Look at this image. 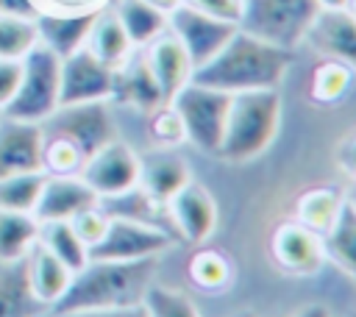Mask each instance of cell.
<instances>
[{
  "mask_svg": "<svg viewBox=\"0 0 356 317\" xmlns=\"http://www.w3.org/2000/svg\"><path fill=\"white\" fill-rule=\"evenodd\" d=\"M292 61H295L292 50L270 44L236 28V33L220 47V53L192 72V83L211 86L228 95L278 89Z\"/></svg>",
  "mask_w": 356,
  "mask_h": 317,
  "instance_id": "obj_1",
  "label": "cell"
},
{
  "mask_svg": "<svg viewBox=\"0 0 356 317\" xmlns=\"http://www.w3.org/2000/svg\"><path fill=\"white\" fill-rule=\"evenodd\" d=\"M156 275V259L145 261H97L89 259L50 314H92V311H122L142 306V298Z\"/></svg>",
  "mask_w": 356,
  "mask_h": 317,
  "instance_id": "obj_2",
  "label": "cell"
},
{
  "mask_svg": "<svg viewBox=\"0 0 356 317\" xmlns=\"http://www.w3.org/2000/svg\"><path fill=\"white\" fill-rule=\"evenodd\" d=\"M281 92L278 89H256L231 95L225 131L217 156L234 164L259 158L278 136L281 128Z\"/></svg>",
  "mask_w": 356,
  "mask_h": 317,
  "instance_id": "obj_3",
  "label": "cell"
},
{
  "mask_svg": "<svg viewBox=\"0 0 356 317\" xmlns=\"http://www.w3.org/2000/svg\"><path fill=\"white\" fill-rule=\"evenodd\" d=\"M58 95H61V58L50 47L36 44L22 58L19 89L14 100L3 108V117L42 125L58 108Z\"/></svg>",
  "mask_w": 356,
  "mask_h": 317,
  "instance_id": "obj_4",
  "label": "cell"
},
{
  "mask_svg": "<svg viewBox=\"0 0 356 317\" xmlns=\"http://www.w3.org/2000/svg\"><path fill=\"white\" fill-rule=\"evenodd\" d=\"M317 11V0H245L239 28L270 44L292 50L306 42L309 25Z\"/></svg>",
  "mask_w": 356,
  "mask_h": 317,
  "instance_id": "obj_5",
  "label": "cell"
},
{
  "mask_svg": "<svg viewBox=\"0 0 356 317\" xmlns=\"http://www.w3.org/2000/svg\"><path fill=\"white\" fill-rule=\"evenodd\" d=\"M170 106L178 111V117L184 122L186 142H192L203 153L217 156L220 142H222V131H225V117H228L231 95L189 81L170 100Z\"/></svg>",
  "mask_w": 356,
  "mask_h": 317,
  "instance_id": "obj_6",
  "label": "cell"
},
{
  "mask_svg": "<svg viewBox=\"0 0 356 317\" xmlns=\"http://www.w3.org/2000/svg\"><path fill=\"white\" fill-rule=\"evenodd\" d=\"M42 131L72 142L83 153V158H89L103 145L117 139V122H114V114H111V100L58 106L42 122Z\"/></svg>",
  "mask_w": 356,
  "mask_h": 317,
  "instance_id": "obj_7",
  "label": "cell"
},
{
  "mask_svg": "<svg viewBox=\"0 0 356 317\" xmlns=\"http://www.w3.org/2000/svg\"><path fill=\"white\" fill-rule=\"evenodd\" d=\"M172 247V236L153 222L108 217L103 236L89 247V259L97 261H145L159 259Z\"/></svg>",
  "mask_w": 356,
  "mask_h": 317,
  "instance_id": "obj_8",
  "label": "cell"
},
{
  "mask_svg": "<svg viewBox=\"0 0 356 317\" xmlns=\"http://www.w3.org/2000/svg\"><path fill=\"white\" fill-rule=\"evenodd\" d=\"M139 172H142V158L139 153L125 145L122 139H114L108 145H103L97 153H92L83 167H81V178L89 184V189L106 200L114 195H122L134 186H139Z\"/></svg>",
  "mask_w": 356,
  "mask_h": 317,
  "instance_id": "obj_9",
  "label": "cell"
},
{
  "mask_svg": "<svg viewBox=\"0 0 356 317\" xmlns=\"http://www.w3.org/2000/svg\"><path fill=\"white\" fill-rule=\"evenodd\" d=\"M167 28L178 36V42L184 44V50L192 58V67L197 70L220 53V47L236 33L239 25L214 19V17L200 14V11L189 8L186 3H181L167 14Z\"/></svg>",
  "mask_w": 356,
  "mask_h": 317,
  "instance_id": "obj_10",
  "label": "cell"
},
{
  "mask_svg": "<svg viewBox=\"0 0 356 317\" xmlns=\"http://www.w3.org/2000/svg\"><path fill=\"white\" fill-rule=\"evenodd\" d=\"M114 92V67L103 64L86 47L61 58V95L58 106L111 100Z\"/></svg>",
  "mask_w": 356,
  "mask_h": 317,
  "instance_id": "obj_11",
  "label": "cell"
},
{
  "mask_svg": "<svg viewBox=\"0 0 356 317\" xmlns=\"http://www.w3.org/2000/svg\"><path fill=\"white\" fill-rule=\"evenodd\" d=\"M164 209L178 236L189 245H203L217 231V203L211 192L197 181H189L181 192H175Z\"/></svg>",
  "mask_w": 356,
  "mask_h": 317,
  "instance_id": "obj_12",
  "label": "cell"
},
{
  "mask_svg": "<svg viewBox=\"0 0 356 317\" xmlns=\"http://www.w3.org/2000/svg\"><path fill=\"white\" fill-rule=\"evenodd\" d=\"M270 247H273V259L278 261V267L289 275H314L328 261L323 236L300 225L298 220L281 222L273 234Z\"/></svg>",
  "mask_w": 356,
  "mask_h": 317,
  "instance_id": "obj_13",
  "label": "cell"
},
{
  "mask_svg": "<svg viewBox=\"0 0 356 317\" xmlns=\"http://www.w3.org/2000/svg\"><path fill=\"white\" fill-rule=\"evenodd\" d=\"M103 3H89L81 8H58V11H39L36 28H39V44L50 47L58 58L81 50L86 44V36L92 31L95 17L100 14Z\"/></svg>",
  "mask_w": 356,
  "mask_h": 317,
  "instance_id": "obj_14",
  "label": "cell"
},
{
  "mask_svg": "<svg viewBox=\"0 0 356 317\" xmlns=\"http://www.w3.org/2000/svg\"><path fill=\"white\" fill-rule=\"evenodd\" d=\"M44 133L39 122H22L0 114V178L42 170Z\"/></svg>",
  "mask_w": 356,
  "mask_h": 317,
  "instance_id": "obj_15",
  "label": "cell"
},
{
  "mask_svg": "<svg viewBox=\"0 0 356 317\" xmlns=\"http://www.w3.org/2000/svg\"><path fill=\"white\" fill-rule=\"evenodd\" d=\"M306 42L325 58L342 61L356 72V17L348 8H320L309 25Z\"/></svg>",
  "mask_w": 356,
  "mask_h": 317,
  "instance_id": "obj_16",
  "label": "cell"
},
{
  "mask_svg": "<svg viewBox=\"0 0 356 317\" xmlns=\"http://www.w3.org/2000/svg\"><path fill=\"white\" fill-rule=\"evenodd\" d=\"M145 58H147V67L164 95V103H170L189 81H192V58L189 53L184 50V44L178 42V36L167 28L161 36H156L150 44L142 47Z\"/></svg>",
  "mask_w": 356,
  "mask_h": 317,
  "instance_id": "obj_17",
  "label": "cell"
},
{
  "mask_svg": "<svg viewBox=\"0 0 356 317\" xmlns=\"http://www.w3.org/2000/svg\"><path fill=\"white\" fill-rule=\"evenodd\" d=\"M100 203V197L89 189V184L81 175H47L39 203L33 209V217L39 222H56V220H72L78 211Z\"/></svg>",
  "mask_w": 356,
  "mask_h": 317,
  "instance_id": "obj_18",
  "label": "cell"
},
{
  "mask_svg": "<svg viewBox=\"0 0 356 317\" xmlns=\"http://www.w3.org/2000/svg\"><path fill=\"white\" fill-rule=\"evenodd\" d=\"M111 100L131 106L142 114H153L159 106H164V95L147 67V58L139 50H134L117 70H114V92Z\"/></svg>",
  "mask_w": 356,
  "mask_h": 317,
  "instance_id": "obj_19",
  "label": "cell"
},
{
  "mask_svg": "<svg viewBox=\"0 0 356 317\" xmlns=\"http://www.w3.org/2000/svg\"><path fill=\"white\" fill-rule=\"evenodd\" d=\"M192 181L189 164L175 156L172 150H159L150 158H142V172H139V189L156 200L159 206H167L175 192H181Z\"/></svg>",
  "mask_w": 356,
  "mask_h": 317,
  "instance_id": "obj_20",
  "label": "cell"
},
{
  "mask_svg": "<svg viewBox=\"0 0 356 317\" xmlns=\"http://www.w3.org/2000/svg\"><path fill=\"white\" fill-rule=\"evenodd\" d=\"M72 281V270L67 264H61L47 247H42L36 242V247L28 253V286H31V295L50 311L61 295L67 292Z\"/></svg>",
  "mask_w": 356,
  "mask_h": 317,
  "instance_id": "obj_21",
  "label": "cell"
},
{
  "mask_svg": "<svg viewBox=\"0 0 356 317\" xmlns=\"http://www.w3.org/2000/svg\"><path fill=\"white\" fill-rule=\"evenodd\" d=\"M89 53H95L103 64H108V67H120L136 47L131 44V39H128V33H125V28H122V22H120V17L114 14V8H100V14L95 17V22H92V31H89V36H86V44H83Z\"/></svg>",
  "mask_w": 356,
  "mask_h": 317,
  "instance_id": "obj_22",
  "label": "cell"
},
{
  "mask_svg": "<svg viewBox=\"0 0 356 317\" xmlns=\"http://www.w3.org/2000/svg\"><path fill=\"white\" fill-rule=\"evenodd\" d=\"M47 311L28 286V259L0 261V317H36Z\"/></svg>",
  "mask_w": 356,
  "mask_h": 317,
  "instance_id": "obj_23",
  "label": "cell"
},
{
  "mask_svg": "<svg viewBox=\"0 0 356 317\" xmlns=\"http://www.w3.org/2000/svg\"><path fill=\"white\" fill-rule=\"evenodd\" d=\"M348 203V197L337 189V186H314V189H306L298 203H295V220L306 228H312L314 234L325 236L334 222L339 220V211L342 206Z\"/></svg>",
  "mask_w": 356,
  "mask_h": 317,
  "instance_id": "obj_24",
  "label": "cell"
},
{
  "mask_svg": "<svg viewBox=\"0 0 356 317\" xmlns=\"http://www.w3.org/2000/svg\"><path fill=\"white\" fill-rule=\"evenodd\" d=\"M114 14L120 17L131 44L139 50L167 31V14L147 0H117Z\"/></svg>",
  "mask_w": 356,
  "mask_h": 317,
  "instance_id": "obj_25",
  "label": "cell"
},
{
  "mask_svg": "<svg viewBox=\"0 0 356 317\" xmlns=\"http://www.w3.org/2000/svg\"><path fill=\"white\" fill-rule=\"evenodd\" d=\"M42 222L33 214L0 211V261H22L39 242Z\"/></svg>",
  "mask_w": 356,
  "mask_h": 317,
  "instance_id": "obj_26",
  "label": "cell"
},
{
  "mask_svg": "<svg viewBox=\"0 0 356 317\" xmlns=\"http://www.w3.org/2000/svg\"><path fill=\"white\" fill-rule=\"evenodd\" d=\"M39 245L47 247L61 264H67L72 273H78L89 261V247L86 242L75 234L70 220H56V222H42L39 231Z\"/></svg>",
  "mask_w": 356,
  "mask_h": 317,
  "instance_id": "obj_27",
  "label": "cell"
},
{
  "mask_svg": "<svg viewBox=\"0 0 356 317\" xmlns=\"http://www.w3.org/2000/svg\"><path fill=\"white\" fill-rule=\"evenodd\" d=\"M323 242H325V256L356 281V203L353 200L342 206L339 220L323 236Z\"/></svg>",
  "mask_w": 356,
  "mask_h": 317,
  "instance_id": "obj_28",
  "label": "cell"
},
{
  "mask_svg": "<svg viewBox=\"0 0 356 317\" xmlns=\"http://www.w3.org/2000/svg\"><path fill=\"white\" fill-rule=\"evenodd\" d=\"M189 278L203 292H222L234 278V264L222 250L200 247L189 259Z\"/></svg>",
  "mask_w": 356,
  "mask_h": 317,
  "instance_id": "obj_29",
  "label": "cell"
},
{
  "mask_svg": "<svg viewBox=\"0 0 356 317\" xmlns=\"http://www.w3.org/2000/svg\"><path fill=\"white\" fill-rule=\"evenodd\" d=\"M47 172H22L0 178V211H17V214H33Z\"/></svg>",
  "mask_w": 356,
  "mask_h": 317,
  "instance_id": "obj_30",
  "label": "cell"
},
{
  "mask_svg": "<svg viewBox=\"0 0 356 317\" xmlns=\"http://www.w3.org/2000/svg\"><path fill=\"white\" fill-rule=\"evenodd\" d=\"M353 70L342 61H334V58H325L320 67H314L312 72V86H309V95L314 103L320 106H331V103H339L350 83H353Z\"/></svg>",
  "mask_w": 356,
  "mask_h": 317,
  "instance_id": "obj_31",
  "label": "cell"
},
{
  "mask_svg": "<svg viewBox=\"0 0 356 317\" xmlns=\"http://www.w3.org/2000/svg\"><path fill=\"white\" fill-rule=\"evenodd\" d=\"M39 44V28L33 17L0 14V58L22 61Z\"/></svg>",
  "mask_w": 356,
  "mask_h": 317,
  "instance_id": "obj_32",
  "label": "cell"
},
{
  "mask_svg": "<svg viewBox=\"0 0 356 317\" xmlns=\"http://www.w3.org/2000/svg\"><path fill=\"white\" fill-rule=\"evenodd\" d=\"M142 311L145 317H200L195 300L172 286L164 284H150L145 298H142Z\"/></svg>",
  "mask_w": 356,
  "mask_h": 317,
  "instance_id": "obj_33",
  "label": "cell"
},
{
  "mask_svg": "<svg viewBox=\"0 0 356 317\" xmlns=\"http://www.w3.org/2000/svg\"><path fill=\"white\" fill-rule=\"evenodd\" d=\"M44 133V131H42ZM83 153L61 139V136H53V133H44V145H42V170L47 175H78L81 167H83Z\"/></svg>",
  "mask_w": 356,
  "mask_h": 317,
  "instance_id": "obj_34",
  "label": "cell"
},
{
  "mask_svg": "<svg viewBox=\"0 0 356 317\" xmlns=\"http://www.w3.org/2000/svg\"><path fill=\"white\" fill-rule=\"evenodd\" d=\"M147 117H150V136H153V142H156L159 147L172 150V147H178V145L186 142L184 122H181L178 111H175L170 103L159 106V108H156L153 114H147Z\"/></svg>",
  "mask_w": 356,
  "mask_h": 317,
  "instance_id": "obj_35",
  "label": "cell"
},
{
  "mask_svg": "<svg viewBox=\"0 0 356 317\" xmlns=\"http://www.w3.org/2000/svg\"><path fill=\"white\" fill-rule=\"evenodd\" d=\"M70 222H72L75 234L86 242V247H92V245L103 236V231H106V225H108V214H106V209H103L100 203H95V206L78 211Z\"/></svg>",
  "mask_w": 356,
  "mask_h": 317,
  "instance_id": "obj_36",
  "label": "cell"
},
{
  "mask_svg": "<svg viewBox=\"0 0 356 317\" xmlns=\"http://www.w3.org/2000/svg\"><path fill=\"white\" fill-rule=\"evenodd\" d=\"M181 3H186L189 8L200 14H209L214 19H225L234 25H239L242 11H245V0H181Z\"/></svg>",
  "mask_w": 356,
  "mask_h": 317,
  "instance_id": "obj_37",
  "label": "cell"
},
{
  "mask_svg": "<svg viewBox=\"0 0 356 317\" xmlns=\"http://www.w3.org/2000/svg\"><path fill=\"white\" fill-rule=\"evenodd\" d=\"M19 78H22V61L0 58V114L14 100V95L19 89Z\"/></svg>",
  "mask_w": 356,
  "mask_h": 317,
  "instance_id": "obj_38",
  "label": "cell"
},
{
  "mask_svg": "<svg viewBox=\"0 0 356 317\" xmlns=\"http://www.w3.org/2000/svg\"><path fill=\"white\" fill-rule=\"evenodd\" d=\"M39 3L36 0H0V14H17V17H33L39 14Z\"/></svg>",
  "mask_w": 356,
  "mask_h": 317,
  "instance_id": "obj_39",
  "label": "cell"
},
{
  "mask_svg": "<svg viewBox=\"0 0 356 317\" xmlns=\"http://www.w3.org/2000/svg\"><path fill=\"white\" fill-rule=\"evenodd\" d=\"M339 164H342L345 172H350V175L356 178V133L342 145V150H339Z\"/></svg>",
  "mask_w": 356,
  "mask_h": 317,
  "instance_id": "obj_40",
  "label": "cell"
},
{
  "mask_svg": "<svg viewBox=\"0 0 356 317\" xmlns=\"http://www.w3.org/2000/svg\"><path fill=\"white\" fill-rule=\"evenodd\" d=\"M53 317H145L142 306L122 309V311H92V314H53Z\"/></svg>",
  "mask_w": 356,
  "mask_h": 317,
  "instance_id": "obj_41",
  "label": "cell"
},
{
  "mask_svg": "<svg viewBox=\"0 0 356 317\" xmlns=\"http://www.w3.org/2000/svg\"><path fill=\"white\" fill-rule=\"evenodd\" d=\"M295 317H331V314H328V309H325V306L314 303V306H306V309H300Z\"/></svg>",
  "mask_w": 356,
  "mask_h": 317,
  "instance_id": "obj_42",
  "label": "cell"
},
{
  "mask_svg": "<svg viewBox=\"0 0 356 317\" xmlns=\"http://www.w3.org/2000/svg\"><path fill=\"white\" fill-rule=\"evenodd\" d=\"M147 3H153L156 8H161L164 14H170L175 6H181V0H147Z\"/></svg>",
  "mask_w": 356,
  "mask_h": 317,
  "instance_id": "obj_43",
  "label": "cell"
},
{
  "mask_svg": "<svg viewBox=\"0 0 356 317\" xmlns=\"http://www.w3.org/2000/svg\"><path fill=\"white\" fill-rule=\"evenodd\" d=\"M320 3V8H345L348 6V0H317Z\"/></svg>",
  "mask_w": 356,
  "mask_h": 317,
  "instance_id": "obj_44",
  "label": "cell"
},
{
  "mask_svg": "<svg viewBox=\"0 0 356 317\" xmlns=\"http://www.w3.org/2000/svg\"><path fill=\"white\" fill-rule=\"evenodd\" d=\"M345 8H348L353 17H356V0H348V6H345Z\"/></svg>",
  "mask_w": 356,
  "mask_h": 317,
  "instance_id": "obj_45",
  "label": "cell"
},
{
  "mask_svg": "<svg viewBox=\"0 0 356 317\" xmlns=\"http://www.w3.org/2000/svg\"><path fill=\"white\" fill-rule=\"evenodd\" d=\"M36 317H53V314H50V311H42V314H36Z\"/></svg>",
  "mask_w": 356,
  "mask_h": 317,
  "instance_id": "obj_46",
  "label": "cell"
}]
</instances>
